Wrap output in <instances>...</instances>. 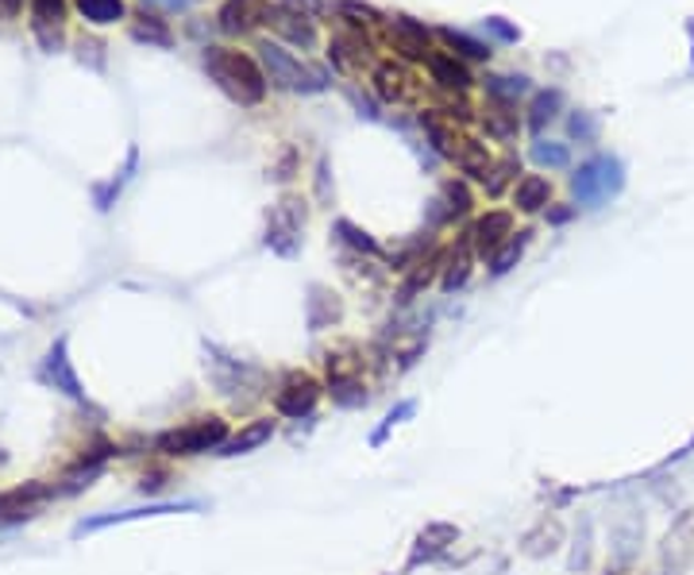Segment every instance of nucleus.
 Here are the masks:
<instances>
[{
  "mask_svg": "<svg viewBox=\"0 0 694 575\" xmlns=\"http://www.w3.org/2000/svg\"><path fill=\"white\" fill-rule=\"evenodd\" d=\"M201 62H205V74L213 77V82L220 85L236 105L255 109V105H263L266 100V85L271 82H266L259 59H251V55L231 50V47H205Z\"/></svg>",
  "mask_w": 694,
  "mask_h": 575,
  "instance_id": "1",
  "label": "nucleus"
},
{
  "mask_svg": "<svg viewBox=\"0 0 694 575\" xmlns=\"http://www.w3.org/2000/svg\"><path fill=\"white\" fill-rule=\"evenodd\" d=\"M259 67H263L266 82L278 85V89H289V93H324L332 82V74L324 67L301 62L298 55H289V50L274 39L259 43Z\"/></svg>",
  "mask_w": 694,
  "mask_h": 575,
  "instance_id": "2",
  "label": "nucleus"
},
{
  "mask_svg": "<svg viewBox=\"0 0 694 575\" xmlns=\"http://www.w3.org/2000/svg\"><path fill=\"white\" fill-rule=\"evenodd\" d=\"M421 124H424V132H429L432 147H436L459 175L475 178V182H490V175H494V155L487 151V143L440 124L436 117H421Z\"/></svg>",
  "mask_w": 694,
  "mask_h": 575,
  "instance_id": "3",
  "label": "nucleus"
},
{
  "mask_svg": "<svg viewBox=\"0 0 694 575\" xmlns=\"http://www.w3.org/2000/svg\"><path fill=\"white\" fill-rule=\"evenodd\" d=\"M621 190H625V163L618 155H595L571 175V193L583 208L610 205Z\"/></svg>",
  "mask_w": 694,
  "mask_h": 575,
  "instance_id": "4",
  "label": "nucleus"
},
{
  "mask_svg": "<svg viewBox=\"0 0 694 575\" xmlns=\"http://www.w3.org/2000/svg\"><path fill=\"white\" fill-rule=\"evenodd\" d=\"M228 441V421L224 417H193L186 426L158 436V452L166 456H201V452H220Z\"/></svg>",
  "mask_w": 694,
  "mask_h": 575,
  "instance_id": "5",
  "label": "nucleus"
},
{
  "mask_svg": "<svg viewBox=\"0 0 694 575\" xmlns=\"http://www.w3.org/2000/svg\"><path fill=\"white\" fill-rule=\"evenodd\" d=\"M301 240H306V201L286 193L266 213V248L282 259H294L301 251Z\"/></svg>",
  "mask_w": 694,
  "mask_h": 575,
  "instance_id": "6",
  "label": "nucleus"
},
{
  "mask_svg": "<svg viewBox=\"0 0 694 575\" xmlns=\"http://www.w3.org/2000/svg\"><path fill=\"white\" fill-rule=\"evenodd\" d=\"M321 394H324V386L316 383L309 371H289V375L278 383V391H274V409H278L282 417L301 421V417H309L316 409Z\"/></svg>",
  "mask_w": 694,
  "mask_h": 575,
  "instance_id": "7",
  "label": "nucleus"
},
{
  "mask_svg": "<svg viewBox=\"0 0 694 575\" xmlns=\"http://www.w3.org/2000/svg\"><path fill=\"white\" fill-rule=\"evenodd\" d=\"M328 394L336 406L356 409L367 402V383H363V359H347L339 351L328 356Z\"/></svg>",
  "mask_w": 694,
  "mask_h": 575,
  "instance_id": "8",
  "label": "nucleus"
},
{
  "mask_svg": "<svg viewBox=\"0 0 694 575\" xmlns=\"http://www.w3.org/2000/svg\"><path fill=\"white\" fill-rule=\"evenodd\" d=\"M263 24L271 27L274 35H282L286 43H294V47L301 50H313L316 47V20L301 16V12H289L282 9V4H263Z\"/></svg>",
  "mask_w": 694,
  "mask_h": 575,
  "instance_id": "9",
  "label": "nucleus"
},
{
  "mask_svg": "<svg viewBox=\"0 0 694 575\" xmlns=\"http://www.w3.org/2000/svg\"><path fill=\"white\" fill-rule=\"evenodd\" d=\"M694 556V517L683 514L675 526L668 529L663 537V549H660V575H683L686 564Z\"/></svg>",
  "mask_w": 694,
  "mask_h": 575,
  "instance_id": "10",
  "label": "nucleus"
},
{
  "mask_svg": "<svg viewBox=\"0 0 694 575\" xmlns=\"http://www.w3.org/2000/svg\"><path fill=\"white\" fill-rule=\"evenodd\" d=\"M455 541H459V529L447 526V522H432V526H424L421 534L414 537V549H409V560H405V572H414V567L440 560Z\"/></svg>",
  "mask_w": 694,
  "mask_h": 575,
  "instance_id": "11",
  "label": "nucleus"
},
{
  "mask_svg": "<svg viewBox=\"0 0 694 575\" xmlns=\"http://www.w3.org/2000/svg\"><path fill=\"white\" fill-rule=\"evenodd\" d=\"M513 236V213H502V208H490V213H482L479 220L471 225V232H467V240H471L475 255H494L498 248H502L505 240Z\"/></svg>",
  "mask_w": 694,
  "mask_h": 575,
  "instance_id": "12",
  "label": "nucleus"
},
{
  "mask_svg": "<svg viewBox=\"0 0 694 575\" xmlns=\"http://www.w3.org/2000/svg\"><path fill=\"white\" fill-rule=\"evenodd\" d=\"M374 89H379L382 100H390V105H402V100H414L417 93H421V82H417L409 70L402 67V62H379L371 74Z\"/></svg>",
  "mask_w": 694,
  "mask_h": 575,
  "instance_id": "13",
  "label": "nucleus"
},
{
  "mask_svg": "<svg viewBox=\"0 0 694 575\" xmlns=\"http://www.w3.org/2000/svg\"><path fill=\"white\" fill-rule=\"evenodd\" d=\"M475 197L471 190H467V182H444L440 185V197L432 201V228H452L455 220H463L467 213H471Z\"/></svg>",
  "mask_w": 694,
  "mask_h": 575,
  "instance_id": "14",
  "label": "nucleus"
},
{
  "mask_svg": "<svg viewBox=\"0 0 694 575\" xmlns=\"http://www.w3.org/2000/svg\"><path fill=\"white\" fill-rule=\"evenodd\" d=\"M641 541H645V522H641V514H625L621 522H613L610 552L613 560H618V567H629L641 556Z\"/></svg>",
  "mask_w": 694,
  "mask_h": 575,
  "instance_id": "15",
  "label": "nucleus"
},
{
  "mask_svg": "<svg viewBox=\"0 0 694 575\" xmlns=\"http://www.w3.org/2000/svg\"><path fill=\"white\" fill-rule=\"evenodd\" d=\"M390 35H394V47L402 50L405 59H424V62H429L432 32L424 24H414L409 16H394V20H390Z\"/></svg>",
  "mask_w": 694,
  "mask_h": 575,
  "instance_id": "16",
  "label": "nucleus"
},
{
  "mask_svg": "<svg viewBox=\"0 0 694 575\" xmlns=\"http://www.w3.org/2000/svg\"><path fill=\"white\" fill-rule=\"evenodd\" d=\"M560 544H563V526L555 522V517H540L537 526L520 537V552L533 556V560L552 556V552H560Z\"/></svg>",
  "mask_w": 694,
  "mask_h": 575,
  "instance_id": "17",
  "label": "nucleus"
},
{
  "mask_svg": "<svg viewBox=\"0 0 694 575\" xmlns=\"http://www.w3.org/2000/svg\"><path fill=\"white\" fill-rule=\"evenodd\" d=\"M62 16L67 4L62 0H32V32L39 35L43 47H58V32H62Z\"/></svg>",
  "mask_w": 694,
  "mask_h": 575,
  "instance_id": "18",
  "label": "nucleus"
},
{
  "mask_svg": "<svg viewBox=\"0 0 694 575\" xmlns=\"http://www.w3.org/2000/svg\"><path fill=\"white\" fill-rule=\"evenodd\" d=\"M471 259H475L471 240L455 243V248L444 255V275H440V290H444V294L463 290V286H467V278H471Z\"/></svg>",
  "mask_w": 694,
  "mask_h": 575,
  "instance_id": "19",
  "label": "nucleus"
},
{
  "mask_svg": "<svg viewBox=\"0 0 694 575\" xmlns=\"http://www.w3.org/2000/svg\"><path fill=\"white\" fill-rule=\"evenodd\" d=\"M271 436H274V421H271V417H255V421H248V426L240 429V433L224 441L220 456H248V452L263 448Z\"/></svg>",
  "mask_w": 694,
  "mask_h": 575,
  "instance_id": "20",
  "label": "nucleus"
},
{
  "mask_svg": "<svg viewBox=\"0 0 694 575\" xmlns=\"http://www.w3.org/2000/svg\"><path fill=\"white\" fill-rule=\"evenodd\" d=\"M429 74H432V82H436L440 89H447V93H467V89H471V74H467V67H459V62H455V55H436V50H432V55H429Z\"/></svg>",
  "mask_w": 694,
  "mask_h": 575,
  "instance_id": "21",
  "label": "nucleus"
},
{
  "mask_svg": "<svg viewBox=\"0 0 694 575\" xmlns=\"http://www.w3.org/2000/svg\"><path fill=\"white\" fill-rule=\"evenodd\" d=\"M339 318H344V306H339L336 294L324 290V286H309V328L321 333V328L339 325Z\"/></svg>",
  "mask_w": 694,
  "mask_h": 575,
  "instance_id": "22",
  "label": "nucleus"
},
{
  "mask_svg": "<svg viewBox=\"0 0 694 575\" xmlns=\"http://www.w3.org/2000/svg\"><path fill=\"white\" fill-rule=\"evenodd\" d=\"M482 124H487V135H490V140H498V143L517 140V132H520L517 105H502V100H490L487 112H482Z\"/></svg>",
  "mask_w": 694,
  "mask_h": 575,
  "instance_id": "23",
  "label": "nucleus"
},
{
  "mask_svg": "<svg viewBox=\"0 0 694 575\" xmlns=\"http://www.w3.org/2000/svg\"><path fill=\"white\" fill-rule=\"evenodd\" d=\"M548 201H552V185H548V178L525 175L517 185H513V205H517L520 213H540Z\"/></svg>",
  "mask_w": 694,
  "mask_h": 575,
  "instance_id": "24",
  "label": "nucleus"
},
{
  "mask_svg": "<svg viewBox=\"0 0 694 575\" xmlns=\"http://www.w3.org/2000/svg\"><path fill=\"white\" fill-rule=\"evenodd\" d=\"M529 240H533L529 228H520V232H513L510 240H505L502 248H498L494 255H490V275H494V278L510 275V271L517 267L520 259H525V251H529Z\"/></svg>",
  "mask_w": 694,
  "mask_h": 575,
  "instance_id": "25",
  "label": "nucleus"
},
{
  "mask_svg": "<svg viewBox=\"0 0 694 575\" xmlns=\"http://www.w3.org/2000/svg\"><path fill=\"white\" fill-rule=\"evenodd\" d=\"M560 109H563V93L560 89H540L537 97H533L525 124H529L533 132H545V128L552 124L555 117H560Z\"/></svg>",
  "mask_w": 694,
  "mask_h": 575,
  "instance_id": "26",
  "label": "nucleus"
},
{
  "mask_svg": "<svg viewBox=\"0 0 694 575\" xmlns=\"http://www.w3.org/2000/svg\"><path fill=\"white\" fill-rule=\"evenodd\" d=\"M487 97L490 100H502V105H517V97L529 93V77L520 74H487Z\"/></svg>",
  "mask_w": 694,
  "mask_h": 575,
  "instance_id": "27",
  "label": "nucleus"
},
{
  "mask_svg": "<svg viewBox=\"0 0 694 575\" xmlns=\"http://www.w3.org/2000/svg\"><path fill=\"white\" fill-rule=\"evenodd\" d=\"M74 4H77V12L97 27L124 20V0H74Z\"/></svg>",
  "mask_w": 694,
  "mask_h": 575,
  "instance_id": "28",
  "label": "nucleus"
},
{
  "mask_svg": "<svg viewBox=\"0 0 694 575\" xmlns=\"http://www.w3.org/2000/svg\"><path fill=\"white\" fill-rule=\"evenodd\" d=\"M436 35H440V39H444L452 50H459V55H467V59H475V62H487V59H490V43L475 39V35L455 32V27H440Z\"/></svg>",
  "mask_w": 694,
  "mask_h": 575,
  "instance_id": "29",
  "label": "nucleus"
},
{
  "mask_svg": "<svg viewBox=\"0 0 694 575\" xmlns=\"http://www.w3.org/2000/svg\"><path fill=\"white\" fill-rule=\"evenodd\" d=\"M529 155L537 167H548V170H563L571 163V147L567 143H555V140H537Z\"/></svg>",
  "mask_w": 694,
  "mask_h": 575,
  "instance_id": "30",
  "label": "nucleus"
},
{
  "mask_svg": "<svg viewBox=\"0 0 694 575\" xmlns=\"http://www.w3.org/2000/svg\"><path fill=\"white\" fill-rule=\"evenodd\" d=\"M182 514V510H198V502H178V506H147V510H128V514H108V517H93V522H85V529H100V526H112V522H132V517H155V514Z\"/></svg>",
  "mask_w": 694,
  "mask_h": 575,
  "instance_id": "31",
  "label": "nucleus"
},
{
  "mask_svg": "<svg viewBox=\"0 0 694 575\" xmlns=\"http://www.w3.org/2000/svg\"><path fill=\"white\" fill-rule=\"evenodd\" d=\"M132 35L140 43H155V47H170V27L163 24L158 16H135Z\"/></svg>",
  "mask_w": 694,
  "mask_h": 575,
  "instance_id": "32",
  "label": "nucleus"
},
{
  "mask_svg": "<svg viewBox=\"0 0 694 575\" xmlns=\"http://www.w3.org/2000/svg\"><path fill=\"white\" fill-rule=\"evenodd\" d=\"M47 371H50V379H55L58 386L67 394H77V383H74V371H70V363H67V344H58L55 351H50V363H47Z\"/></svg>",
  "mask_w": 694,
  "mask_h": 575,
  "instance_id": "33",
  "label": "nucleus"
},
{
  "mask_svg": "<svg viewBox=\"0 0 694 575\" xmlns=\"http://www.w3.org/2000/svg\"><path fill=\"white\" fill-rule=\"evenodd\" d=\"M414 409H417V402H397V406L390 409L386 417H382V426L371 433V444H374V448H379V444H386V436L394 433L397 426H402L405 417H414Z\"/></svg>",
  "mask_w": 694,
  "mask_h": 575,
  "instance_id": "34",
  "label": "nucleus"
},
{
  "mask_svg": "<svg viewBox=\"0 0 694 575\" xmlns=\"http://www.w3.org/2000/svg\"><path fill=\"white\" fill-rule=\"evenodd\" d=\"M336 236H339V240H344V243H351V248H356V251H367V255H374V259L382 255L379 243H374L371 236L363 232V228L351 225V220H336Z\"/></svg>",
  "mask_w": 694,
  "mask_h": 575,
  "instance_id": "35",
  "label": "nucleus"
},
{
  "mask_svg": "<svg viewBox=\"0 0 694 575\" xmlns=\"http://www.w3.org/2000/svg\"><path fill=\"white\" fill-rule=\"evenodd\" d=\"M567 132L575 135L578 143H595L598 140V120L590 117V112H571Z\"/></svg>",
  "mask_w": 694,
  "mask_h": 575,
  "instance_id": "36",
  "label": "nucleus"
},
{
  "mask_svg": "<svg viewBox=\"0 0 694 575\" xmlns=\"http://www.w3.org/2000/svg\"><path fill=\"white\" fill-rule=\"evenodd\" d=\"M571 572H587L590 567V517H583V537H575V552H571Z\"/></svg>",
  "mask_w": 694,
  "mask_h": 575,
  "instance_id": "37",
  "label": "nucleus"
},
{
  "mask_svg": "<svg viewBox=\"0 0 694 575\" xmlns=\"http://www.w3.org/2000/svg\"><path fill=\"white\" fill-rule=\"evenodd\" d=\"M336 9L339 16H351V24H379V20H386L382 12H374L371 4H356V0H339Z\"/></svg>",
  "mask_w": 694,
  "mask_h": 575,
  "instance_id": "38",
  "label": "nucleus"
},
{
  "mask_svg": "<svg viewBox=\"0 0 694 575\" xmlns=\"http://www.w3.org/2000/svg\"><path fill=\"white\" fill-rule=\"evenodd\" d=\"M513 170H520V163L513 159V155H505L502 163H494V175H490V182H487V190L490 193H502V185H505V178H517Z\"/></svg>",
  "mask_w": 694,
  "mask_h": 575,
  "instance_id": "39",
  "label": "nucleus"
},
{
  "mask_svg": "<svg viewBox=\"0 0 694 575\" xmlns=\"http://www.w3.org/2000/svg\"><path fill=\"white\" fill-rule=\"evenodd\" d=\"M482 32L487 35H494V39H502V43H517L520 39V32L513 24H505L502 16H487L482 20Z\"/></svg>",
  "mask_w": 694,
  "mask_h": 575,
  "instance_id": "40",
  "label": "nucleus"
},
{
  "mask_svg": "<svg viewBox=\"0 0 694 575\" xmlns=\"http://www.w3.org/2000/svg\"><path fill=\"white\" fill-rule=\"evenodd\" d=\"M282 9H289V12H301V16H309V20H316V16H324L328 12V4L324 0H278Z\"/></svg>",
  "mask_w": 694,
  "mask_h": 575,
  "instance_id": "41",
  "label": "nucleus"
},
{
  "mask_svg": "<svg viewBox=\"0 0 694 575\" xmlns=\"http://www.w3.org/2000/svg\"><path fill=\"white\" fill-rule=\"evenodd\" d=\"M147 4H163V9H170V12H182V9H190L193 0H147Z\"/></svg>",
  "mask_w": 694,
  "mask_h": 575,
  "instance_id": "42",
  "label": "nucleus"
},
{
  "mask_svg": "<svg viewBox=\"0 0 694 575\" xmlns=\"http://www.w3.org/2000/svg\"><path fill=\"white\" fill-rule=\"evenodd\" d=\"M548 220H552V225H567V220H571V208H552V213H548Z\"/></svg>",
  "mask_w": 694,
  "mask_h": 575,
  "instance_id": "43",
  "label": "nucleus"
},
{
  "mask_svg": "<svg viewBox=\"0 0 694 575\" xmlns=\"http://www.w3.org/2000/svg\"><path fill=\"white\" fill-rule=\"evenodd\" d=\"M16 9H20V0H0V16H4V20L16 16Z\"/></svg>",
  "mask_w": 694,
  "mask_h": 575,
  "instance_id": "44",
  "label": "nucleus"
},
{
  "mask_svg": "<svg viewBox=\"0 0 694 575\" xmlns=\"http://www.w3.org/2000/svg\"><path fill=\"white\" fill-rule=\"evenodd\" d=\"M686 452H694V441H691V444H686V448H683V452H679V456H686Z\"/></svg>",
  "mask_w": 694,
  "mask_h": 575,
  "instance_id": "45",
  "label": "nucleus"
},
{
  "mask_svg": "<svg viewBox=\"0 0 694 575\" xmlns=\"http://www.w3.org/2000/svg\"><path fill=\"white\" fill-rule=\"evenodd\" d=\"M691 39H694V24H691Z\"/></svg>",
  "mask_w": 694,
  "mask_h": 575,
  "instance_id": "46",
  "label": "nucleus"
}]
</instances>
